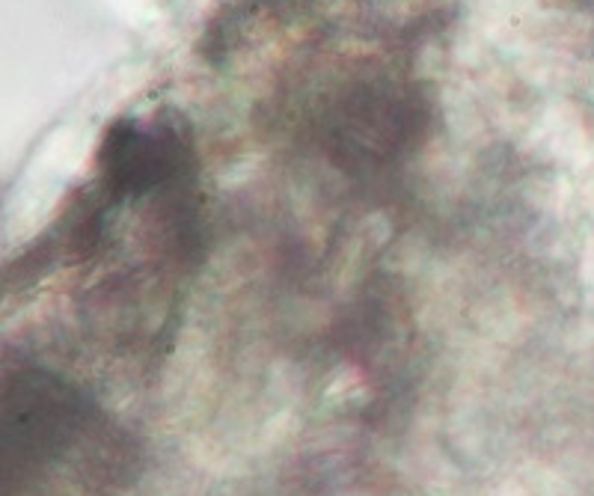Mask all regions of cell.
<instances>
[{
	"instance_id": "obj_1",
	"label": "cell",
	"mask_w": 594,
	"mask_h": 496,
	"mask_svg": "<svg viewBox=\"0 0 594 496\" xmlns=\"http://www.w3.org/2000/svg\"><path fill=\"white\" fill-rule=\"evenodd\" d=\"M137 446L77 383L18 369L3 383V496H125Z\"/></svg>"
}]
</instances>
